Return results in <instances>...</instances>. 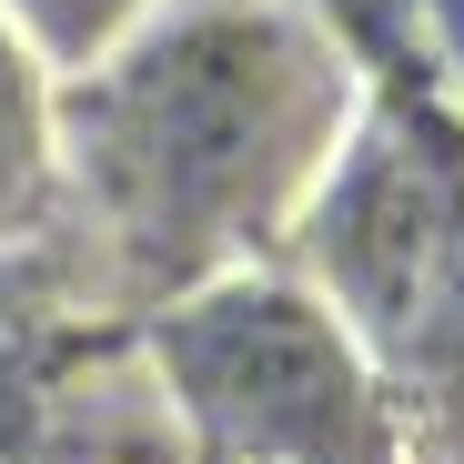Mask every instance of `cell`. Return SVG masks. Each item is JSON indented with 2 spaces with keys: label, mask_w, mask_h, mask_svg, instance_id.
Here are the masks:
<instances>
[{
  "label": "cell",
  "mask_w": 464,
  "mask_h": 464,
  "mask_svg": "<svg viewBox=\"0 0 464 464\" xmlns=\"http://www.w3.org/2000/svg\"><path fill=\"white\" fill-rule=\"evenodd\" d=\"M324 131V61L273 11H192L82 92V192L141 263L243 232Z\"/></svg>",
  "instance_id": "obj_1"
},
{
  "label": "cell",
  "mask_w": 464,
  "mask_h": 464,
  "mask_svg": "<svg viewBox=\"0 0 464 464\" xmlns=\"http://www.w3.org/2000/svg\"><path fill=\"white\" fill-rule=\"evenodd\" d=\"M314 263L373 343H434L464 283V141L434 102L394 92L324 182Z\"/></svg>",
  "instance_id": "obj_2"
},
{
  "label": "cell",
  "mask_w": 464,
  "mask_h": 464,
  "mask_svg": "<svg viewBox=\"0 0 464 464\" xmlns=\"http://www.w3.org/2000/svg\"><path fill=\"white\" fill-rule=\"evenodd\" d=\"M162 363L182 383V404L253 464H363L373 404L353 343L324 303L273 293V283H232L172 314Z\"/></svg>",
  "instance_id": "obj_3"
},
{
  "label": "cell",
  "mask_w": 464,
  "mask_h": 464,
  "mask_svg": "<svg viewBox=\"0 0 464 464\" xmlns=\"http://www.w3.org/2000/svg\"><path fill=\"white\" fill-rule=\"evenodd\" d=\"M41 172H51V151H41V92H31L11 31H0V222H21L41 202Z\"/></svg>",
  "instance_id": "obj_4"
},
{
  "label": "cell",
  "mask_w": 464,
  "mask_h": 464,
  "mask_svg": "<svg viewBox=\"0 0 464 464\" xmlns=\"http://www.w3.org/2000/svg\"><path fill=\"white\" fill-rule=\"evenodd\" d=\"M0 11H11L31 41H51L61 61H92V51H102V41L141 11V0H0Z\"/></svg>",
  "instance_id": "obj_5"
},
{
  "label": "cell",
  "mask_w": 464,
  "mask_h": 464,
  "mask_svg": "<svg viewBox=\"0 0 464 464\" xmlns=\"http://www.w3.org/2000/svg\"><path fill=\"white\" fill-rule=\"evenodd\" d=\"M31 343H41L31 303H21V293H0V444H11V424H21V394H31Z\"/></svg>",
  "instance_id": "obj_6"
}]
</instances>
